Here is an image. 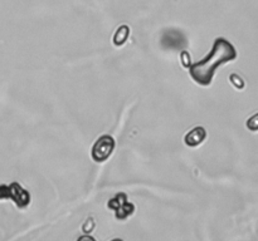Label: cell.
Segmentation results:
<instances>
[{
    "mask_svg": "<svg viewBox=\"0 0 258 241\" xmlns=\"http://www.w3.org/2000/svg\"><path fill=\"white\" fill-rule=\"evenodd\" d=\"M236 58V48L224 38H218L214 42L211 54L202 62L196 63L190 68V74L197 83L202 85H208L211 84L217 68L219 65L232 62Z\"/></svg>",
    "mask_w": 258,
    "mask_h": 241,
    "instance_id": "obj_1",
    "label": "cell"
},
{
    "mask_svg": "<svg viewBox=\"0 0 258 241\" xmlns=\"http://www.w3.org/2000/svg\"><path fill=\"white\" fill-rule=\"evenodd\" d=\"M113 147H115V142H113L112 138L108 137V136L101 137L93 146V160H96V162H103L106 158L110 157V155L113 151Z\"/></svg>",
    "mask_w": 258,
    "mask_h": 241,
    "instance_id": "obj_2",
    "label": "cell"
},
{
    "mask_svg": "<svg viewBox=\"0 0 258 241\" xmlns=\"http://www.w3.org/2000/svg\"><path fill=\"white\" fill-rule=\"evenodd\" d=\"M204 138H206V131H204V128L197 127L186 135L185 143L188 146H190V147H196V146L201 145L203 142Z\"/></svg>",
    "mask_w": 258,
    "mask_h": 241,
    "instance_id": "obj_3",
    "label": "cell"
},
{
    "mask_svg": "<svg viewBox=\"0 0 258 241\" xmlns=\"http://www.w3.org/2000/svg\"><path fill=\"white\" fill-rule=\"evenodd\" d=\"M116 211V217L120 218V220H125L126 217H128L130 215H133L135 207H134L133 203L128 202H120L118 203V207L115 208Z\"/></svg>",
    "mask_w": 258,
    "mask_h": 241,
    "instance_id": "obj_4",
    "label": "cell"
},
{
    "mask_svg": "<svg viewBox=\"0 0 258 241\" xmlns=\"http://www.w3.org/2000/svg\"><path fill=\"white\" fill-rule=\"evenodd\" d=\"M128 34H130V29H128L126 25H122L117 29L115 37H113V42H115L116 45H122L123 43L127 40Z\"/></svg>",
    "mask_w": 258,
    "mask_h": 241,
    "instance_id": "obj_5",
    "label": "cell"
},
{
    "mask_svg": "<svg viewBox=\"0 0 258 241\" xmlns=\"http://www.w3.org/2000/svg\"><path fill=\"white\" fill-rule=\"evenodd\" d=\"M247 127L251 131H258V113L256 115H253L252 118H249L248 123H247Z\"/></svg>",
    "mask_w": 258,
    "mask_h": 241,
    "instance_id": "obj_6",
    "label": "cell"
},
{
    "mask_svg": "<svg viewBox=\"0 0 258 241\" xmlns=\"http://www.w3.org/2000/svg\"><path fill=\"white\" fill-rule=\"evenodd\" d=\"M77 241H96V240H95V238H93V237H91V236L83 235V236H81V237L78 238Z\"/></svg>",
    "mask_w": 258,
    "mask_h": 241,
    "instance_id": "obj_7",
    "label": "cell"
},
{
    "mask_svg": "<svg viewBox=\"0 0 258 241\" xmlns=\"http://www.w3.org/2000/svg\"><path fill=\"white\" fill-rule=\"evenodd\" d=\"M112 241H122V240H121V238H115V240H112Z\"/></svg>",
    "mask_w": 258,
    "mask_h": 241,
    "instance_id": "obj_8",
    "label": "cell"
}]
</instances>
